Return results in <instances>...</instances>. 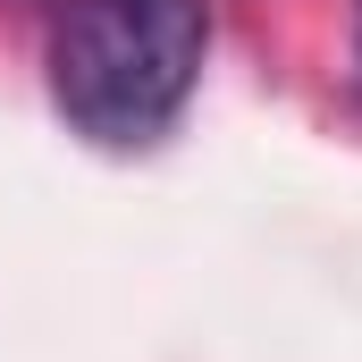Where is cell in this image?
<instances>
[{
    "mask_svg": "<svg viewBox=\"0 0 362 362\" xmlns=\"http://www.w3.org/2000/svg\"><path fill=\"white\" fill-rule=\"evenodd\" d=\"M202 51V0H68L51 25V101L93 144H152L194 101Z\"/></svg>",
    "mask_w": 362,
    "mask_h": 362,
    "instance_id": "cell-1",
    "label": "cell"
}]
</instances>
